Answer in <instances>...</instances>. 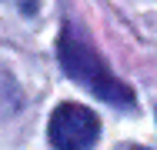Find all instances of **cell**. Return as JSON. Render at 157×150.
<instances>
[{
	"instance_id": "6da1fadb",
	"label": "cell",
	"mask_w": 157,
	"mask_h": 150,
	"mask_svg": "<svg viewBox=\"0 0 157 150\" xmlns=\"http://www.w3.org/2000/svg\"><path fill=\"white\" fill-rule=\"evenodd\" d=\"M57 54H60V67L77 84H84L90 93H97L100 100H107V103H114V107H134V90L127 87V84H121V80L107 70L104 57L94 50V43L74 27V24H67V27L60 30Z\"/></svg>"
},
{
	"instance_id": "7a4b0ae2",
	"label": "cell",
	"mask_w": 157,
	"mask_h": 150,
	"mask_svg": "<svg viewBox=\"0 0 157 150\" xmlns=\"http://www.w3.org/2000/svg\"><path fill=\"white\" fill-rule=\"evenodd\" d=\"M100 133V120L94 110L80 103H60L50 117L47 137L54 150H87Z\"/></svg>"
},
{
	"instance_id": "3957f363",
	"label": "cell",
	"mask_w": 157,
	"mask_h": 150,
	"mask_svg": "<svg viewBox=\"0 0 157 150\" xmlns=\"http://www.w3.org/2000/svg\"><path fill=\"white\" fill-rule=\"evenodd\" d=\"M121 150H147V147H134V144H127V147H121Z\"/></svg>"
}]
</instances>
